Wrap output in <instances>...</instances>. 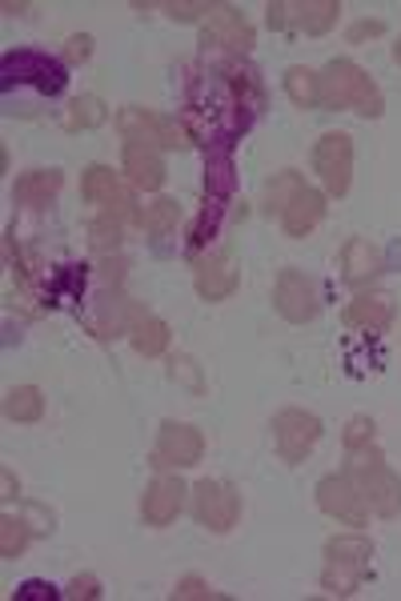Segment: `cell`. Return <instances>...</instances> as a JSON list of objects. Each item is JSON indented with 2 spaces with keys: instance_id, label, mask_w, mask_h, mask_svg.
Listing matches in <instances>:
<instances>
[{
  "instance_id": "cell-1",
  "label": "cell",
  "mask_w": 401,
  "mask_h": 601,
  "mask_svg": "<svg viewBox=\"0 0 401 601\" xmlns=\"http://www.w3.org/2000/svg\"><path fill=\"white\" fill-rule=\"evenodd\" d=\"M321 105L326 109H350L362 117H381L386 112V97L377 81L365 69H357L353 61H329L321 73Z\"/></svg>"
},
{
  "instance_id": "cell-2",
  "label": "cell",
  "mask_w": 401,
  "mask_h": 601,
  "mask_svg": "<svg viewBox=\"0 0 401 601\" xmlns=\"http://www.w3.org/2000/svg\"><path fill=\"white\" fill-rule=\"evenodd\" d=\"M353 481H357V490H362L365 505L374 509L377 517H393L401 514V478L393 469L386 466V457L377 445H365V449H353L350 454V469H345Z\"/></svg>"
},
{
  "instance_id": "cell-3",
  "label": "cell",
  "mask_w": 401,
  "mask_h": 601,
  "mask_svg": "<svg viewBox=\"0 0 401 601\" xmlns=\"http://www.w3.org/2000/svg\"><path fill=\"white\" fill-rule=\"evenodd\" d=\"M69 85V73L64 64L49 52H37V49H21V52H9L0 61V88L13 93V88H33L40 97H57L64 93Z\"/></svg>"
},
{
  "instance_id": "cell-4",
  "label": "cell",
  "mask_w": 401,
  "mask_h": 601,
  "mask_svg": "<svg viewBox=\"0 0 401 601\" xmlns=\"http://www.w3.org/2000/svg\"><path fill=\"white\" fill-rule=\"evenodd\" d=\"M341 4L338 0H277L265 9V21L277 33H305V37H321L329 28L338 25Z\"/></svg>"
},
{
  "instance_id": "cell-5",
  "label": "cell",
  "mask_w": 401,
  "mask_h": 601,
  "mask_svg": "<svg viewBox=\"0 0 401 601\" xmlns=\"http://www.w3.org/2000/svg\"><path fill=\"white\" fill-rule=\"evenodd\" d=\"M321 442V421L305 409H281L274 418V445L281 461L289 466H301L305 457L314 454V445Z\"/></svg>"
},
{
  "instance_id": "cell-6",
  "label": "cell",
  "mask_w": 401,
  "mask_h": 601,
  "mask_svg": "<svg viewBox=\"0 0 401 601\" xmlns=\"http://www.w3.org/2000/svg\"><path fill=\"white\" fill-rule=\"evenodd\" d=\"M274 309L293 325H305L321 309V289H317L314 277H305L301 269H281L274 285Z\"/></svg>"
},
{
  "instance_id": "cell-7",
  "label": "cell",
  "mask_w": 401,
  "mask_h": 601,
  "mask_svg": "<svg viewBox=\"0 0 401 601\" xmlns=\"http://www.w3.org/2000/svg\"><path fill=\"white\" fill-rule=\"evenodd\" d=\"M193 517L214 533H229L241 517V493L229 481H200L193 490Z\"/></svg>"
},
{
  "instance_id": "cell-8",
  "label": "cell",
  "mask_w": 401,
  "mask_h": 601,
  "mask_svg": "<svg viewBox=\"0 0 401 601\" xmlns=\"http://www.w3.org/2000/svg\"><path fill=\"white\" fill-rule=\"evenodd\" d=\"M314 169L326 184L329 196H345L353 181V136L350 133H326L314 145Z\"/></svg>"
},
{
  "instance_id": "cell-9",
  "label": "cell",
  "mask_w": 401,
  "mask_h": 601,
  "mask_svg": "<svg viewBox=\"0 0 401 601\" xmlns=\"http://www.w3.org/2000/svg\"><path fill=\"white\" fill-rule=\"evenodd\" d=\"M117 129L125 133V141H141V145H161V148H185L189 129L177 124L173 117H157L145 109H125L117 117Z\"/></svg>"
},
{
  "instance_id": "cell-10",
  "label": "cell",
  "mask_w": 401,
  "mask_h": 601,
  "mask_svg": "<svg viewBox=\"0 0 401 601\" xmlns=\"http://www.w3.org/2000/svg\"><path fill=\"white\" fill-rule=\"evenodd\" d=\"M317 505L321 514L338 517L345 526H365L369 521V505H365L362 490L350 473H333V478H321L317 481Z\"/></svg>"
},
{
  "instance_id": "cell-11",
  "label": "cell",
  "mask_w": 401,
  "mask_h": 601,
  "mask_svg": "<svg viewBox=\"0 0 401 601\" xmlns=\"http://www.w3.org/2000/svg\"><path fill=\"white\" fill-rule=\"evenodd\" d=\"M200 45H205V49H226V52H250L253 25L233 4H214L209 21L200 25Z\"/></svg>"
},
{
  "instance_id": "cell-12",
  "label": "cell",
  "mask_w": 401,
  "mask_h": 601,
  "mask_svg": "<svg viewBox=\"0 0 401 601\" xmlns=\"http://www.w3.org/2000/svg\"><path fill=\"white\" fill-rule=\"evenodd\" d=\"M200 454H205V442L193 425H177V421H165L161 425V437H157V449H153V466L165 469V466H177V469H189L197 466Z\"/></svg>"
},
{
  "instance_id": "cell-13",
  "label": "cell",
  "mask_w": 401,
  "mask_h": 601,
  "mask_svg": "<svg viewBox=\"0 0 401 601\" xmlns=\"http://www.w3.org/2000/svg\"><path fill=\"white\" fill-rule=\"evenodd\" d=\"M81 196H85L88 205H105L109 217H129L133 213V201H129L125 184L117 181L113 169H105V165H88L85 169V181H81Z\"/></svg>"
},
{
  "instance_id": "cell-14",
  "label": "cell",
  "mask_w": 401,
  "mask_h": 601,
  "mask_svg": "<svg viewBox=\"0 0 401 601\" xmlns=\"http://www.w3.org/2000/svg\"><path fill=\"white\" fill-rule=\"evenodd\" d=\"M181 505H185V485L177 478H157L145 490V502H141V517H145V526L161 529L169 526L177 514H181Z\"/></svg>"
},
{
  "instance_id": "cell-15",
  "label": "cell",
  "mask_w": 401,
  "mask_h": 601,
  "mask_svg": "<svg viewBox=\"0 0 401 601\" xmlns=\"http://www.w3.org/2000/svg\"><path fill=\"white\" fill-rule=\"evenodd\" d=\"M238 257L229 253V249H221L217 257H205L197 265V293L205 297V301H226L233 289H238Z\"/></svg>"
},
{
  "instance_id": "cell-16",
  "label": "cell",
  "mask_w": 401,
  "mask_h": 601,
  "mask_svg": "<svg viewBox=\"0 0 401 601\" xmlns=\"http://www.w3.org/2000/svg\"><path fill=\"white\" fill-rule=\"evenodd\" d=\"M341 321L350 325V329H369V333H386L393 325V297L389 293H362L353 297Z\"/></svg>"
},
{
  "instance_id": "cell-17",
  "label": "cell",
  "mask_w": 401,
  "mask_h": 601,
  "mask_svg": "<svg viewBox=\"0 0 401 601\" xmlns=\"http://www.w3.org/2000/svg\"><path fill=\"white\" fill-rule=\"evenodd\" d=\"M321 217H326V193H317V189H301L293 201H289V209L281 213V229H285L289 237H309L321 225Z\"/></svg>"
},
{
  "instance_id": "cell-18",
  "label": "cell",
  "mask_w": 401,
  "mask_h": 601,
  "mask_svg": "<svg viewBox=\"0 0 401 601\" xmlns=\"http://www.w3.org/2000/svg\"><path fill=\"white\" fill-rule=\"evenodd\" d=\"M125 172L129 181L145 189V193H157L165 184V160L153 145H141V141H129L125 145Z\"/></svg>"
},
{
  "instance_id": "cell-19",
  "label": "cell",
  "mask_w": 401,
  "mask_h": 601,
  "mask_svg": "<svg viewBox=\"0 0 401 601\" xmlns=\"http://www.w3.org/2000/svg\"><path fill=\"white\" fill-rule=\"evenodd\" d=\"M238 189V172H233V153L229 145H209L205 148V193L209 201H229Z\"/></svg>"
},
{
  "instance_id": "cell-20",
  "label": "cell",
  "mask_w": 401,
  "mask_h": 601,
  "mask_svg": "<svg viewBox=\"0 0 401 601\" xmlns=\"http://www.w3.org/2000/svg\"><path fill=\"white\" fill-rule=\"evenodd\" d=\"M64 184V172L61 169H33L25 172L13 189V201L16 205H25V209H45L52 196L61 193Z\"/></svg>"
},
{
  "instance_id": "cell-21",
  "label": "cell",
  "mask_w": 401,
  "mask_h": 601,
  "mask_svg": "<svg viewBox=\"0 0 401 601\" xmlns=\"http://www.w3.org/2000/svg\"><path fill=\"white\" fill-rule=\"evenodd\" d=\"M129 337H133V349L141 357H161L169 349V325L161 317H153V313H141V309H133Z\"/></svg>"
},
{
  "instance_id": "cell-22",
  "label": "cell",
  "mask_w": 401,
  "mask_h": 601,
  "mask_svg": "<svg viewBox=\"0 0 401 601\" xmlns=\"http://www.w3.org/2000/svg\"><path fill=\"white\" fill-rule=\"evenodd\" d=\"M369 574V565H357V562H341V557H326V574H321V589L329 598H350L357 593Z\"/></svg>"
},
{
  "instance_id": "cell-23",
  "label": "cell",
  "mask_w": 401,
  "mask_h": 601,
  "mask_svg": "<svg viewBox=\"0 0 401 601\" xmlns=\"http://www.w3.org/2000/svg\"><path fill=\"white\" fill-rule=\"evenodd\" d=\"M341 269H345V281L362 285L381 269V253L365 237H353L350 245H345V253H341Z\"/></svg>"
},
{
  "instance_id": "cell-24",
  "label": "cell",
  "mask_w": 401,
  "mask_h": 601,
  "mask_svg": "<svg viewBox=\"0 0 401 601\" xmlns=\"http://www.w3.org/2000/svg\"><path fill=\"white\" fill-rule=\"evenodd\" d=\"M285 93L297 109H317L321 105V76L314 69H305V64H293L285 73Z\"/></svg>"
},
{
  "instance_id": "cell-25",
  "label": "cell",
  "mask_w": 401,
  "mask_h": 601,
  "mask_svg": "<svg viewBox=\"0 0 401 601\" xmlns=\"http://www.w3.org/2000/svg\"><path fill=\"white\" fill-rule=\"evenodd\" d=\"M4 413L13 421H21V425H33V421H40V413H45V397H40L37 385H16V389L4 397Z\"/></svg>"
},
{
  "instance_id": "cell-26",
  "label": "cell",
  "mask_w": 401,
  "mask_h": 601,
  "mask_svg": "<svg viewBox=\"0 0 401 601\" xmlns=\"http://www.w3.org/2000/svg\"><path fill=\"white\" fill-rule=\"evenodd\" d=\"M105 117H109L105 100H100V97H81V100H73V105H69V112H64V129H69V133H81V129H97Z\"/></svg>"
},
{
  "instance_id": "cell-27",
  "label": "cell",
  "mask_w": 401,
  "mask_h": 601,
  "mask_svg": "<svg viewBox=\"0 0 401 601\" xmlns=\"http://www.w3.org/2000/svg\"><path fill=\"white\" fill-rule=\"evenodd\" d=\"M177 221H181V209H177V201H169V196H161V201H153L149 209L141 213V229H145L149 237L173 233Z\"/></svg>"
},
{
  "instance_id": "cell-28",
  "label": "cell",
  "mask_w": 401,
  "mask_h": 601,
  "mask_svg": "<svg viewBox=\"0 0 401 601\" xmlns=\"http://www.w3.org/2000/svg\"><path fill=\"white\" fill-rule=\"evenodd\" d=\"M301 189H305V181H301L297 172H277L274 181H269V189H265V209L281 217V213L289 209V201H293Z\"/></svg>"
},
{
  "instance_id": "cell-29",
  "label": "cell",
  "mask_w": 401,
  "mask_h": 601,
  "mask_svg": "<svg viewBox=\"0 0 401 601\" xmlns=\"http://www.w3.org/2000/svg\"><path fill=\"white\" fill-rule=\"evenodd\" d=\"M326 557H341V562L369 565V557H374V545H369L365 538H333L326 545Z\"/></svg>"
},
{
  "instance_id": "cell-30",
  "label": "cell",
  "mask_w": 401,
  "mask_h": 601,
  "mask_svg": "<svg viewBox=\"0 0 401 601\" xmlns=\"http://www.w3.org/2000/svg\"><path fill=\"white\" fill-rule=\"evenodd\" d=\"M25 541H28V529L21 517H4V521H0V557H21Z\"/></svg>"
},
{
  "instance_id": "cell-31",
  "label": "cell",
  "mask_w": 401,
  "mask_h": 601,
  "mask_svg": "<svg viewBox=\"0 0 401 601\" xmlns=\"http://www.w3.org/2000/svg\"><path fill=\"white\" fill-rule=\"evenodd\" d=\"M81 289H85V265H81V269H76V265H64V269L57 273V281H52V297H57V301H64V297L76 301Z\"/></svg>"
},
{
  "instance_id": "cell-32",
  "label": "cell",
  "mask_w": 401,
  "mask_h": 601,
  "mask_svg": "<svg viewBox=\"0 0 401 601\" xmlns=\"http://www.w3.org/2000/svg\"><path fill=\"white\" fill-rule=\"evenodd\" d=\"M209 598H217V593L209 589V581H200L197 574L181 577L173 589V601H209Z\"/></svg>"
},
{
  "instance_id": "cell-33",
  "label": "cell",
  "mask_w": 401,
  "mask_h": 601,
  "mask_svg": "<svg viewBox=\"0 0 401 601\" xmlns=\"http://www.w3.org/2000/svg\"><path fill=\"white\" fill-rule=\"evenodd\" d=\"M365 445H374V421H369V418H353L350 430H345V454H353V449H365Z\"/></svg>"
},
{
  "instance_id": "cell-34",
  "label": "cell",
  "mask_w": 401,
  "mask_h": 601,
  "mask_svg": "<svg viewBox=\"0 0 401 601\" xmlns=\"http://www.w3.org/2000/svg\"><path fill=\"white\" fill-rule=\"evenodd\" d=\"M64 598H85V601H93V598H100V581L93 574H81V577H73V586L64 589Z\"/></svg>"
},
{
  "instance_id": "cell-35",
  "label": "cell",
  "mask_w": 401,
  "mask_h": 601,
  "mask_svg": "<svg viewBox=\"0 0 401 601\" xmlns=\"http://www.w3.org/2000/svg\"><path fill=\"white\" fill-rule=\"evenodd\" d=\"M49 598H57V589H52L49 581H37V577L25 581V586L13 593V601H49Z\"/></svg>"
},
{
  "instance_id": "cell-36",
  "label": "cell",
  "mask_w": 401,
  "mask_h": 601,
  "mask_svg": "<svg viewBox=\"0 0 401 601\" xmlns=\"http://www.w3.org/2000/svg\"><path fill=\"white\" fill-rule=\"evenodd\" d=\"M386 33V21H357V25L350 28V45H362V40H374Z\"/></svg>"
},
{
  "instance_id": "cell-37",
  "label": "cell",
  "mask_w": 401,
  "mask_h": 601,
  "mask_svg": "<svg viewBox=\"0 0 401 601\" xmlns=\"http://www.w3.org/2000/svg\"><path fill=\"white\" fill-rule=\"evenodd\" d=\"M121 241V225H109V221H100V225H93V245L97 249H109V245H117Z\"/></svg>"
},
{
  "instance_id": "cell-38",
  "label": "cell",
  "mask_w": 401,
  "mask_h": 601,
  "mask_svg": "<svg viewBox=\"0 0 401 601\" xmlns=\"http://www.w3.org/2000/svg\"><path fill=\"white\" fill-rule=\"evenodd\" d=\"M214 13V4H205V0H197V4H169V16L173 21H197V16Z\"/></svg>"
},
{
  "instance_id": "cell-39",
  "label": "cell",
  "mask_w": 401,
  "mask_h": 601,
  "mask_svg": "<svg viewBox=\"0 0 401 601\" xmlns=\"http://www.w3.org/2000/svg\"><path fill=\"white\" fill-rule=\"evenodd\" d=\"M173 377L189 381V389L200 393V377H197V369H193V361H189V357H177V361H173Z\"/></svg>"
},
{
  "instance_id": "cell-40",
  "label": "cell",
  "mask_w": 401,
  "mask_h": 601,
  "mask_svg": "<svg viewBox=\"0 0 401 601\" xmlns=\"http://www.w3.org/2000/svg\"><path fill=\"white\" fill-rule=\"evenodd\" d=\"M88 52H93V40H88L85 33L69 40V61H88Z\"/></svg>"
},
{
  "instance_id": "cell-41",
  "label": "cell",
  "mask_w": 401,
  "mask_h": 601,
  "mask_svg": "<svg viewBox=\"0 0 401 601\" xmlns=\"http://www.w3.org/2000/svg\"><path fill=\"white\" fill-rule=\"evenodd\" d=\"M393 61L401 64V40H398V45H393Z\"/></svg>"
}]
</instances>
